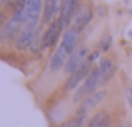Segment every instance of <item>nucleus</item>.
<instances>
[{
	"label": "nucleus",
	"mask_w": 132,
	"mask_h": 127,
	"mask_svg": "<svg viewBox=\"0 0 132 127\" xmlns=\"http://www.w3.org/2000/svg\"><path fill=\"white\" fill-rule=\"evenodd\" d=\"M99 85H102V79H100V74H99V69H92L90 74L87 75V79L84 80L82 87L75 92L74 95V102H82L87 95L94 94L95 90H99Z\"/></svg>",
	"instance_id": "obj_1"
},
{
	"label": "nucleus",
	"mask_w": 132,
	"mask_h": 127,
	"mask_svg": "<svg viewBox=\"0 0 132 127\" xmlns=\"http://www.w3.org/2000/svg\"><path fill=\"white\" fill-rule=\"evenodd\" d=\"M39 30V22L34 20V22H23V27H22V32L19 33L15 40V49L17 50H27L30 49L34 39H35V33Z\"/></svg>",
	"instance_id": "obj_2"
},
{
	"label": "nucleus",
	"mask_w": 132,
	"mask_h": 127,
	"mask_svg": "<svg viewBox=\"0 0 132 127\" xmlns=\"http://www.w3.org/2000/svg\"><path fill=\"white\" fill-rule=\"evenodd\" d=\"M89 55H90V52H89L87 47H77V49L69 55L67 62H65V67H64L65 74H74L75 70H79L82 65L87 62Z\"/></svg>",
	"instance_id": "obj_3"
},
{
	"label": "nucleus",
	"mask_w": 132,
	"mask_h": 127,
	"mask_svg": "<svg viewBox=\"0 0 132 127\" xmlns=\"http://www.w3.org/2000/svg\"><path fill=\"white\" fill-rule=\"evenodd\" d=\"M82 7V0H62V7H60V22L64 25V29H69L70 22L75 19L79 9Z\"/></svg>",
	"instance_id": "obj_4"
},
{
	"label": "nucleus",
	"mask_w": 132,
	"mask_h": 127,
	"mask_svg": "<svg viewBox=\"0 0 132 127\" xmlns=\"http://www.w3.org/2000/svg\"><path fill=\"white\" fill-rule=\"evenodd\" d=\"M22 27H23V22H20V20H17V19L12 17V19L7 22V25L0 30V44L5 45V44H10V42H13V40H17L19 33L22 32Z\"/></svg>",
	"instance_id": "obj_5"
},
{
	"label": "nucleus",
	"mask_w": 132,
	"mask_h": 127,
	"mask_svg": "<svg viewBox=\"0 0 132 127\" xmlns=\"http://www.w3.org/2000/svg\"><path fill=\"white\" fill-rule=\"evenodd\" d=\"M62 30H64V25H62L60 19H55L54 22L48 23L47 30L44 32V49H48V47L55 45V42L59 40Z\"/></svg>",
	"instance_id": "obj_6"
},
{
	"label": "nucleus",
	"mask_w": 132,
	"mask_h": 127,
	"mask_svg": "<svg viewBox=\"0 0 132 127\" xmlns=\"http://www.w3.org/2000/svg\"><path fill=\"white\" fill-rule=\"evenodd\" d=\"M105 97H107V90H105V89L95 90L94 94L87 95V97H85L84 100L80 102V107L77 109V114H79V115H85V112L90 111L92 107H95V105H99Z\"/></svg>",
	"instance_id": "obj_7"
},
{
	"label": "nucleus",
	"mask_w": 132,
	"mask_h": 127,
	"mask_svg": "<svg viewBox=\"0 0 132 127\" xmlns=\"http://www.w3.org/2000/svg\"><path fill=\"white\" fill-rule=\"evenodd\" d=\"M92 69H94L92 67V62H89V60H87V62L82 65L79 70H75L74 74H70V77H69L67 82H65V89H67V90L75 89L82 80H85V79H87V75L90 74V70H92Z\"/></svg>",
	"instance_id": "obj_8"
},
{
	"label": "nucleus",
	"mask_w": 132,
	"mask_h": 127,
	"mask_svg": "<svg viewBox=\"0 0 132 127\" xmlns=\"http://www.w3.org/2000/svg\"><path fill=\"white\" fill-rule=\"evenodd\" d=\"M74 20H75V22H74V25H72V27L80 33L82 30L89 25L90 20H92V9H90L89 5H82L80 9H79V12H77V15H75Z\"/></svg>",
	"instance_id": "obj_9"
},
{
	"label": "nucleus",
	"mask_w": 132,
	"mask_h": 127,
	"mask_svg": "<svg viewBox=\"0 0 132 127\" xmlns=\"http://www.w3.org/2000/svg\"><path fill=\"white\" fill-rule=\"evenodd\" d=\"M77 42H79V32H77V30H75L74 27H69V29H65L60 45L64 47L65 50H67L69 55H70V54L74 52L75 49H77Z\"/></svg>",
	"instance_id": "obj_10"
},
{
	"label": "nucleus",
	"mask_w": 132,
	"mask_h": 127,
	"mask_svg": "<svg viewBox=\"0 0 132 127\" xmlns=\"http://www.w3.org/2000/svg\"><path fill=\"white\" fill-rule=\"evenodd\" d=\"M40 13H42V0H27L23 22H34V20L39 22Z\"/></svg>",
	"instance_id": "obj_11"
},
{
	"label": "nucleus",
	"mask_w": 132,
	"mask_h": 127,
	"mask_svg": "<svg viewBox=\"0 0 132 127\" xmlns=\"http://www.w3.org/2000/svg\"><path fill=\"white\" fill-rule=\"evenodd\" d=\"M59 7H62L60 0H44V15H42L44 23L54 22L55 13L59 12Z\"/></svg>",
	"instance_id": "obj_12"
},
{
	"label": "nucleus",
	"mask_w": 132,
	"mask_h": 127,
	"mask_svg": "<svg viewBox=\"0 0 132 127\" xmlns=\"http://www.w3.org/2000/svg\"><path fill=\"white\" fill-rule=\"evenodd\" d=\"M67 59H69L67 50H65L62 45H59V49L55 50L54 55H52L50 70H52V72H57V70H60V69H64V67H65V62H67Z\"/></svg>",
	"instance_id": "obj_13"
},
{
	"label": "nucleus",
	"mask_w": 132,
	"mask_h": 127,
	"mask_svg": "<svg viewBox=\"0 0 132 127\" xmlns=\"http://www.w3.org/2000/svg\"><path fill=\"white\" fill-rule=\"evenodd\" d=\"M99 69V74H100V79H102V84H107L110 80V77L114 75V70H116V65L112 64V60L109 59H102L100 64L97 65Z\"/></svg>",
	"instance_id": "obj_14"
},
{
	"label": "nucleus",
	"mask_w": 132,
	"mask_h": 127,
	"mask_svg": "<svg viewBox=\"0 0 132 127\" xmlns=\"http://www.w3.org/2000/svg\"><path fill=\"white\" fill-rule=\"evenodd\" d=\"M42 49H44V32H42V29H39L35 33V39H34L32 45H30V50L34 54H39Z\"/></svg>",
	"instance_id": "obj_15"
},
{
	"label": "nucleus",
	"mask_w": 132,
	"mask_h": 127,
	"mask_svg": "<svg viewBox=\"0 0 132 127\" xmlns=\"http://www.w3.org/2000/svg\"><path fill=\"white\" fill-rule=\"evenodd\" d=\"M84 124H85V115H79L77 114L75 117L65 121L60 127H84Z\"/></svg>",
	"instance_id": "obj_16"
},
{
	"label": "nucleus",
	"mask_w": 132,
	"mask_h": 127,
	"mask_svg": "<svg viewBox=\"0 0 132 127\" xmlns=\"http://www.w3.org/2000/svg\"><path fill=\"white\" fill-rule=\"evenodd\" d=\"M110 45H112V35L109 33L102 35V39L99 40V52H109Z\"/></svg>",
	"instance_id": "obj_17"
},
{
	"label": "nucleus",
	"mask_w": 132,
	"mask_h": 127,
	"mask_svg": "<svg viewBox=\"0 0 132 127\" xmlns=\"http://www.w3.org/2000/svg\"><path fill=\"white\" fill-rule=\"evenodd\" d=\"M99 59V50H94V52H90V55H89V62H94V60H97Z\"/></svg>",
	"instance_id": "obj_18"
},
{
	"label": "nucleus",
	"mask_w": 132,
	"mask_h": 127,
	"mask_svg": "<svg viewBox=\"0 0 132 127\" xmlns=\"http://www.w3.org/2000/svg\"><path fill=\"white\" fill-rule=\"evenodd\" d=\"M7 22H9V20H7V17H5V13H0V30L3 29V27L7 25Z\"/></svg>",
	"instance_id": "obj_19"
},
{
	"label": "nucleus",
	"mask_w": 132,
	"mask_h": 127,
	"mask_svg": "<svg viewBox=\"0 0 132 127\" xmlns=\"http://www.w3.org/2000/svg\"><path fill=\"white\" fill-rule=\"evenodd\" d=\"M109 124H110V117H107L105 121H104V122H100V124L97 125V127H109Z\"/></svg>",
	"instance_id": "obj_20"
},
{
	"label": "nucleus",
	"mask_w": 132,
	"mask_h": 127,
	"mask_svg": "<svg viewBox=\"0 0 132 127\" xmlns=\"http://www.w3.org/2000/svg\"><path fill=\"white\" fill-rule=\"evenodd\" d=\"M127 100H129V104L132 107V90H127Z\"/></svg>",
	"instance_id": "obj_21"
},
{
	"label": "nucleus",
	"mask_w": 132,
	"mask_h": 127,
	"mask_svg": "<svg viewBox=\"0 0 132 127\" xmlns=\"http://www.w3.org/2000/svg\"><path fill=\"white\" fill-rule=\"evenodd\" d=\"M17 2H19V0H7V5H9V7H12V9H13V5H15Z\"/></svg>",
	"instance_id": "obj_22"
},
{
	"label": "nucleus",
	"mask_w": 132,
	"mask_h": 127,
	"mask_svg": "<svg viewBox=\"0 0 132 127\" xmlns=\"http://www.w3.org/2000/svg\"><path fill=\"white\" fill-rule=\"evenodd\" d=\"M119 127H126V125H119Z\"/></svg>",
	"instance_id": "obj_23"
}]
</instances>
